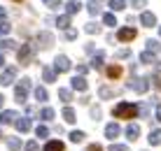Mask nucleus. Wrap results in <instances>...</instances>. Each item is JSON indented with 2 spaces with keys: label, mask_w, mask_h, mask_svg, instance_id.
<instances>
[{
  "label": "nucleus",
  "mask_w": 161,
  "mask_h": 151,
  "mask_svg": "<svg viewBox=\"0 0 161 151\" xmlns=\"http://www.w3.org/2000/svg\"><path fill=\"white\" fill-rule=\"evenodd\" d=\"M40 119H44V121H52V119H54V109H52V107H44V109L40 112Z\"/></svg>",
  "instance_id": "nucleus-32"
},
{
  "label": "nucleus",
  "mask_w": 161,
  "mask_h": 151,
  "mask_svg": "<svg viewBox=\"0 0 161 151\" xmlns=\"http://www.w3.org/2000/svg\"><path fill=\"white\" fill-rule=\"evenodd\" d=\"M70 142H75V144H80L82 142V139H84V133H82V130H73V133H70Z\"/></svg>",
  "instance_id": "nucleus-29"
},
{
  "label": "nucleus",
  "mask_w": 161,
  "mask_h": 151,
  "mask_svg": "<svg viewBox=\"0 0 161 151\" xmlns=\"http://www.w3.org/2000/svg\"><path fill=\"white\" fill-rule=\"evenodd\" d=\"M14 126H16V130H19V133H28L31 130V121L24 119V116H19V119L14 121Z\"/></svg>",
  "instance_id": "nucleus-14"
},
{
  "label": "nucleus",
  "mask_w": 161,
  "mask_h": 151,
  "mask_svg": "<svg viewBox=\"0 0 161 151\" xmlns=\"http://www.w3.org/2000/svg\"><path fill=\"white\" fill-rule=\"evenodd\" d=\"M58 98L63 100L65 105H68L70 100H73V91H70V88H61V91H58Z\"/></svg>",
  "instance_id": "nucleus-26"
},
{
  "label": "nucleus",
  "mask_w": 161,
  "mask_h": 151,
  "mask_svg": "<svg viewBox=\"0 0 161 151\" xmlns=\"http://www.w3.org/2000/svg\"><path fill=\"white\" fill-rule=\"evenodd\" d=\"M108 75H110V77H112V79H117V77L121 75V68H119V65H112V68H110V70H108Z\"/></svg>",
  "instance_id": "nucleus-36"
},
{
  "label": "nucleus",
  "mask_w": 161,
  "mask_h": 151,
  "mask_svg": "<svg viewBox=\"0 0 161 151\" xmlns=\"http://www.w3.org/2000/svg\"><path fill=\"white\" fill-rule=\"evenodd\" d=\"M103 60H105V51H96V54H93L91 65H93V68H103Z\"/></svg>",
  "instance_id": "nucleus-20"
},
{
  "label": "nucleus",
  "mask_w": 161,
  "mask_h": 151,
  "mask_svg": "<svg viewBox=\"0 0 161 151\" xmlns=\"http://www.w3.org/2000/svg\"><path fill=\"white\" fill-rule=\"evenodd\" d=\"M117 56H119V58H129V56H131V51H129V49H119V51H117Z\"/></svg>",
  "instance_id": "nucleus-43"
},
{
  "label": "nucleus",
  "mask_w": 161,
  "mask_h": 151,
  "mask_svg": "<svg viewBox=\"0 0 161 151\" xmlns=\"http://www.w3.org/2000/svg\"><path fill=\"white\" fill-rule=\"evenodd\" d=\"M154 86H157V88H161V75H157V77H154Z\"/></svg>",
  "instance_id": "nucleus-47"
},
{
  "label": "nucleus",
  "mask_w": 161,
  "mask_h": 151,
  "mask_svg": "<svg viewBox=\"0 0 161 151\" xmlns=\"http://www.w3.org/2000/svg\"><path fill=\"white\" fill-rule=\"evenodd\" d=\"M112 114L117 116V119H136V116H138V105H133V102H119L117 107L112 109Z\"/></svg>",
  "instance_id": "nucleus-1"
},
{
  "label": "nucleus",
  "mask_w": 161,
  "mask_h": 151,
  "mask_svg": "<svg viewBox=\"0 0 161 151\" xmlns=\"http://www.w3.org/2000/svg\"><path fill=\"white\" fill-rule=\"evenodd\" d=\"M70 68H73V60L68 58V56H63V54H58L56 56V60H54V72H68Z\"/></svg>",
  "instance_id": "nucleus-5"
},
{
  "label": "nucleus",
  "mask_w": 161,
  "mask_h": 151,
  "mask_svg": "<svg viewBox=\"0 0 161 151\" xmlns=\"http://www.w3.org/2000/svg\"><path fill=\"white\" fill-rule=\"evenodd\" d=\"M77 72H80V77L86 75V72H89V65H77Z\"/></svg>",
  "instance_id": "nucleus-44"
},
{
  "label": "nucleus",
  "mask_w": 161,
  "mask_h": 151,
  "mask_svg": "<svg viewBox=\"0 0 161 151\" xmlns=\"http://www.w3.org/2000/svg\"><path fill=\"white\" fill-rule=\"evenodd\" d=\"M140 63L152 65V63H157V56H154V54H147V51H142V54H140Z\"/></svg>",
  "instance_id": "nucleus-22"
},
{
  "label": "nucleus",
  "mask_w": 161,
  "mask_h": 151,
  "mask_svg": "<svg viewBox=\"0 0 161 151\" xmlns=\"http://www.w3.org/2000/svg\"><path fill=\"white\" fill-rule=\"evenodd\" d=\"M7 49H14L12 40H0V51H7Z\"/></svg>",
  "instance_id": "nucleus-34"
},
{
  "label": "nucleus",
  "mask_w": 161,
  "mask_h": 151,
  "mask_svg": "<svg viewBox=\"0 0 161 151\" xmlns=\"http://www.w3.org/2000/svg\"><path fill=\"white\" fill-rule=\"evenodd\" d=\"M110 7H112L114 12H121V9L126 7V0H110Z\"/></svg>",
  "instance_id": "nucleus-30"
},
{
  "label": "nucleus",
  "mask_w": 161,
  "mask_h": 151,
  "mask_svg": "<svg viewBox=\"0 0 161 151\" xmlns=\"http://www.w3.org/2000/svg\"><path fill=\"white\" fill-rule=\"evenodd\" d=\"M70 86H73L75 91H86L89 81L84 79V77H73V81H70Z\"/></svg>",
  "instance_id": "nucleus-13"
},
{
  "label": "nucleus",
  "mask_w": 161,
  "mask_h": 151,
  "mask_svg": "<svg viewBox=\"0 0 161 151\" xmlns=\"http://www.w3.org/2000/svg\"><path fill=\"white\" fill-rule=\"evenodd\" d=\"M63 119L68 121V123H75V121H77V119H75V109L65 105V107H63Z\"/></svg>",
  "instance_id": "nucleus-19"
},
{
  "label": "nucleus",
  "mask_w": 161,
  "mask_h": 151,
  "mask_svg": "<svg viewBox=\"0 0 161 151\" xmlns=\"http://www.w3.org/2000/svg\"><path fill=\"white\" fill-rule=\"evenodd\" d=\"M136 35H138V33H136V28H119L117 40H121V42H131Z\"/></svg>",
  "instance_id": "nucleus-8"
},
{
  "label": "nucleus",
  "mask_w": 161,
  "mask_h": 151,
  "mask_svg": "<svg viewBox=\"0 0 161 151\" xmlns=\"http://www.w3.org/2000/svg\"><path fill=\"white\" fill-rule=\"evenodd\" d=\"M5 14H7V9H5V7H0V19H5Z\"/></svg>",
  "instance_id": "nucleus-48"
},
{
  "label": "nucleus",
  "mask_w": 161,
  "mask_h": 151,
  "mask_svg": "<svg viewBox=\"0 0 161 151\" xmlns=\"http://www.w3.org/2000/svg\"><path fill=\"white\" fill-rule=\"evenodd\" d=\"M86 7H89V14H93V16H96V14H101V3H98V0H91V3H89Z\"/></svg>",
  "instance_id": "nucleus-28"
},
{
  "label": "nucleus",
  "mask_w": 161,
  "mask_h": 151,
  "mask_svg": "<svg viewBox=\"0 0 161 151\" xmlns=\"http://www.w3.org/2000/svg\"><path fill=\"white\" fill-rule=\"evenodd\" d=\"M3 102H5V96H3V93H0V107H3Z\"/></svg>",
  "instance_id": "nucleus-51"
},
{
  "label": "nucleus",
  "mask_w": 161,
  "mask_h": 151,
  "mask_svg": "<svg viewBox=\"0 0 161 151\" xmlns=\"http://www.w3.org/2000/svg\"><path fill=\"white\" fill-rule=\"evenodd\" d=\"M86 33H91V35H98V33H101V26H98L96 21H89V23H86Z\"/></svg>",
  "instance_id": "nucleus-31"
},
{
  "label": "nucleus",
  "mask_w": 161,
  "mask_h": 151,
  "mask_svg": "<svg viewBox=\"0 0 161 151\" xmlns=\"http://www.w3.org/2000/svg\"><path fill=\"white\" fill-rule=\"evenodd\" d=\"M37 47H42V49H47V47H54V35L52 33H47V30H42L40 35H37Z\"/></svg>",
  "instance_id": "nucleus-7"
},
{
  "label": "nucleus",
  "mask_w": 161,
  "mask_h": 151,
  "mask_svg": "<svg viewBox=\"0 0 161 151\" xmlns=\"http://www.w3.org/2000/svg\"><path fill=\"white\" fill-rule=\"evenodd\" d=\"M98 93H101V98H112L114 96V91H112V88H108V86H103Z\"/></svg>",
  "instance_id": "nucleus-37"
},
{
  "label": "nucleus",
  "mask_w": 161,
  "mask_h": 151,
  "mask_svg": "<svg viewBox=\"0 0 161 151\" xmlns=\"http://www.w3.org/2000/svg\"><path fill=\"white\" fill-rule=\"evenodd\" d=\"M16 79V68H3V75H0V84L3 86H9Z\"/></svg>",
  "instance_id": "nucleus-6"
},
{
  "label": "nucleus",
  "mask_w": 161,
  "mask_h": 151,
  "mask_svg": "<svg viewBox=\"0 0 161 151\" xmlns=\"http://www.w3.org/2000/svg\"><path fill=\"white\" fill-rule=\"evenodd\" d=\"M80 7H82V5L80 3H77V0H68V5H65V14H77V12H80Z\"/></svg>",
  "instance_id": "nucleus-17"
},
{
  "label": "nucleus",
  "mask_w": 161,
  "mask_h": 151,
  "mask_svg": "<svg viewBox=\"0 0 161 151\" xmlns=\"http://www.w3.org/2000/svg\"><path fill=\"white\" fill-rule=\"evenodd\" d=\"M0 139H3V133H0Z\"/></svg>",
  "instance_id": "nucleus-53"
},
{
  "label": "nucleus",
  "mask_w": 161,
  "mask_h": 151,
  "mask_svg": "<svg viewBox=\"0 0 161 151\" xmlns=\"http://www.w3.org/2000/svg\"><path fill=\"white\" fill-rule=\"evenodd\" d=\"M108 151H129V147H124V144H112Z\"/></svg>",
  "instance_id": "nucleus-40"
},
{
  "label": "nucleus",
  "mask_w": 161,
  "mask_h": 151,
  "mask_svg": "<svg viewBox=\"0 0 161 151\" xmlns=\"http://www.w3.org/2000/svg\"><path fill=\"white\" fill-rule=\"evenodd\" d=\"M9 30H12V23H9L7 19H0V37H5Z\"/></svg>",
  "instance_id": "nucleus-25"
},
{
  "label": "nucleus",
  "mask_w": 161,
  "mask_h": 151,
  "mask_svg": "<svg viewBox=\"0 0 161 151\" xmlns=\"http://www.w3.org/2000/svg\"><path fill=\"white\" fill-rule=\"evenodd\" d=\"M56 26H58V28H63V30H68V26H70V16H68V14L56 16Z\"/></svg>",
  "instance_id": "nucleus-21"
},
{
  "label": "nucleus",
  "mask_w": 161,
  "mask_h": 151,
  "mask_svg": "<svg viewBox=\"0 0 161 151\" xmlns=\"http://www.w3.org/2000/svg\"><path fill=\"white\" fill-rule=\"evenodd\" d=\"M35 135H37V137H47V135H49V128H47V126H37V128H35Z\"/></svg>",
  "instance_id": "nucleus-35"
},
{
  "label": "nucleus",
  "mask_w": 161,
  "mask_h": 151,
  "mask_svg": "<svg viewBox=\"0 0 161 151\" xmlns=\"http://www.w3.org/2000/svg\"><path fill=\"white\" fill-rule=\"evenodd\" d=\"M35 98L40 100V102H47V98H49V96H47V88H44V86H37V88H35Z\"/></svg>",
  "instance_id": "nucleus-27"
},
{
  "label": "nucleus",
  "mask_w": 161,
  "mask_h": 151,
  "mask_svg": "<svg viewBox=\"0 0 161 151\" xmlns=\"http://www.w3.org/2000/svg\"><path fill=\"white\" fill-rule=\"evenodd\" d=\"M42 79L47 81V84H52V81H56V72H54V68H42Z\"/></svg>",
  "instance_id": "nucleus-16"
},
{
  "label": "nucleus",
  "mask_w": 161,
  "mask_h": 151,
  "mask_svg": "<svg viewBox=\"0 0 161 151\" xmlns=\"http://www.w3.org/2000/svg\"><path fill=\"white\" fill-rule=\"evenodd\" d=\"M138 135H140V126H138V123H131L129 128H126V137H129L131 142H136Z\"/></svg>",
  "instance_id": "nucleus-15"
},
{
  "label": "nucleus",
  "mask_w": 161,
  "mask_h": 151,
  "mask_svg": "<svg viewBox=\"0 0 161 151\" xmlns=\"http://www.w3.org/2000/svg\"><path fill=\"white\" fill-rule=\"evenodd\" d=\"M91 116H93V119H101V109L93 107V109H91Z\"/></svg>",
  "instance_id": "nucleus-46"
},
{
  "label": "nucleus",
  "mask_w": 161,
  "mask_h": 151,
  "mask_svg": "<svg viewBox=\"0 0 161 151\" xmlns=\"http://www.w3.org/2000/svg\"><path fill=\"white\" fill-rule=\"evenodd\" d=\"M19 119V114L12 109H5V112H0V123L3 126H7V123H14V121Z\"/></svg>",
  "instance_id": "nucleus-9"
},
{
  "label": "nucleus",
  "mask_w": 161,
  "mask_h": 151,
  "mask_svg": "<svg viewBox=\"0 0 161 151\" xmlns=\"http://www.w3.org/2000/svg\"><path fill=\"white\" fill-rule=\"evenodd\" d=\"M42 3H44V5H47V7H49V9H56V7H58V5H61V0H42Z\"/></svg>",
  "instance_id": "nucleus-38"
},
{
  "label": "nucleus",
  "mask_w": 161,
  "mask_h": 151,
  "mask_svg": "<svg viewBox=\"0 0 161 151\" xmlns=\"http://www.w3.org/2000/svg\"><path fill=\"white\" fill-rule=\"evenodd\" d=\"M119 133H121L119 123H108V126H105V137H108V139H114V137H119Z\"/></svg>",
  "instance_id": "nucleus-11"
},
{
  "label": "nucleus",
  "mask_w": 161,
  "mask_h": 151,
  "mask_svg": "<svg viewBox=\"0 0 161 151\" xmlns=\"http://www.w3.org/2000/svg\"><path fill=\"white\" fill-rule=\"evenodd\" d=\"M140 23L145 28H152V26H157V16L152 12H140Z\"/></svg>",
  "instance_id": "nucleus-10"
},
{
  "label": "nucleus",
  "mask_w": 161,
  "mask_h": 151,
  "mask_svg": "<svg viewBox=\"0 0 161 151\" xmlns=\"http://www.w3.org/2000/svg\"><path fill=\"white\" fill-rule=\"evenodd\" d=\"M145 47H147V54H154V56H157V51L161 49V44H159V40H147Z\"/></svg>",
  "instance_id": "nucleus-18"
},
{
  "label": "nucleus",
  "mask_w": 161,
  "mask_h": 151,
  "mask_svg": "<svg viewBox=\"0 0 161 151\" xmlns=\"http://www.w3.org/2000/svg\"><path fill=\"white\" fill-rule=\"evenodd\" d=\"M7 149H9V151H19V149H21V139H19V137H9V139H7Z\"/></svg>",
  "instance_id": "nucleus-24"
},
{
  "label": "nucleus",
  "mask_w": 161,
  "mask_h": 151,
  "mask_svg": "<svg viewBox=\"0 0 161 151\" xmlns=\"http://www.w3.org/2000/svg\"><path fill=\"white\" fill-rule=\"evenodd\" d=\"M159 35H161V26H159Z\"/></svg>",
  "instance_id": "nucleus-52"
},
{
  "label": "nucleus",
  "mask_w": 161,
  "mask_h": 151,
  "mask_svg": "<svg viewBox=\"0 0 161 151\" xmlns=\"http://www.w3.org/2000/svg\"><path fill=\"white\" fill-rule=\"evenodd\" d=\"M26 151H40V147H37V142H28L26 144Z\"/></svg>",
  "instance_id": "nucleus-42"
},
{
  "label": "nucleus",
  "mask_w": 161,
  "mask_h": 151,
  "mask_svg": "<svg viewBox=\"0 0 161 151\" xmlns=\"http://www.w3.org/2000/svg\"><path fill=\"white\" fill-rule=\"evenodd\" d=\"M0 68H5V56H0Z\"/></svg>",
  "instance_id": "nucleus-50"
},
{
  "label": "nucleus",
  "mask_w": 161,
  "mask_h": 151,
  "mask_svg": "<svg viewBox=\"0 0 161 151\" xmlns=\"http://www.w3.org/2000/svg\"><path fill=\"white\" fill-rule=\"evenodd\" d=\"M149 144H152V147H157V144H161V130H152L149 133Z\"/></svg>",
  "instance_id": "nucleus-23"
},
{
  "label": "nucleus",
  "mask_w": 161,
  "mask_h": 151,
  "mask_svg": "<svg viewBox=\"0 0 161 151\" xmlns=\"http://www.w3.org/2000/svg\"><path fill=\"white\" fill-rule=\"evenodd\" d=\"M35 51H37V47H35V44H21V47H19V63L21 65H28L31 63V60L33 58H35Z\"/></svg>",
  "instance_id": "nucleus-2"
},
{
  "label": "nucleus",
  "mask_w": 161,
  "mask_h": 151,
  "mask_svg": "<svg viewBox=\"0 0 161 151\" xmlns=\"http://www.w3.org/2000/svg\"><path fill=\"white\" fill-rule=\"evenodd\" d=\"M44 151H65V144L61 142V139H49V142L44 144Z\"/></svg>",
  "instance_id": "nucleus-12"
},
{
  "label": "nucleus",
  "mask_w": 161,
  "mask_h": 151,
  "mask_svg": "<svg viewBox=\"0 0 161 151\" xmlns=\"http://www.w3.org/2000/svg\"><path fill=\"white\" fill-rule=\"evenodd\" d=\"M28 88H31V77H24V79L19 81V86H16V91H14V96L21 105L28 100Z\"/></svg>",
  "instance_id": "nucleus-3"
},
{
  "label": "nucleus",
  "mask_w": 161,
  "mask_h": 151,
  "mask_svg": "<svg viewBox=\"0 0 161 151\" xmlns=\"http://www.w3.org/2000/svg\"><path fill=\"white\" fill-rule=\"evenodd\" d=\"M103 21H105V26H108V28H110V26H117V19H114V14H105Z\"/></svg>",
  "instance_id": "nucleus-33"
},
{
  "label": "nucleus",
  "mask_w": 161,
  "mask_h": 151,
  "mask_svg": "<svg viewBox=\"0 0 161 151\" xmlns=\"http://www.w3.org/2000/svg\"><path fill=\"white\" fill-rule=\"evenodd\" d=\"M16 3H19V0H16Z\"/></svg>",
  "instance_id": "nucleus-54"
},
{
  "label": "nucleus",
  "mask_w": 161,
  "mask_h": 151,
  "mask_svg": "<svg viewBox=\"0 0 161 151\" xmlns=\"http://www.w3.org/2000/svg\"><path fill=\"white\" fill-rule=\"evenodd\" d=\"M157 119L161 121V105H159V107H157Z\"/></svg>",
  "instance_id": "nucleus-49"
},
{
  "label": "nucleus",
  "mask_w": 161,
  "mask_h": 151,
  "mask_svg": "<svg viewBox=\"0 0 161 151\" xmlns=\"http://www.w3.org/2000/svg\"><path fill=\"white\" fill-rule=\"evenodd\" d=\"M126 86H129L131 91H136V93H147L149 91V79H145V77H142V79L136 77V79H131Z\"/></svg>",
  "instance_id": "nucleus-4"
},
{
  "label": "nucleus",
  "mask_w": 161,
  "mask_h": 151,
  "mask_svg": "<svg viewBox=\"0 0 161 151\" xmlns=\"http://www.w3.org/2000/svg\"><path fill=\"white\" fill-rule=\"evenodd\" d=\"M75 37H77V30L68 28V30H65V40H75Z\"/></svg>",
  "instance_id": "nucleus-41"
},
{
  "label": "nucleus",
  "mask_w": 161,
  "mask_h": 151,
  "mask_svg": "<svg viewBox=\"0 0 161 151\" xmlns=\"http://www.w3.org/2000/svg\"><path fill=\"white\" fill-rule=\"evenodd\" d=\"M86 151H103V147H101V144H89Z\"/></svg>",
  "instance_id": "nucleus-45"
},
{
  "label": "nucleus",
  "mask_w": 161,
  "mask_h": 151,
  "mask_svg": "<svg viewBox=\"0 0 161 151\" xmlns=\"http://www.w3.org/2000/svg\"><path fill=\"white\" fill-rule=\"evenodd\" d=\"M131 5H133V7H138V9H142L147 5V0H131Z\"/></svg>",
  "instance_id": "nucleus-39"
}]
</instances>
